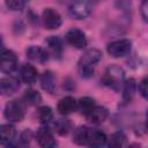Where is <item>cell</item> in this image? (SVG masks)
<instances>
[{"mask_svg": "<svg viewBox=\"0 0 148 148\" xmlns=\"http://www.w3.org/2000/svg\"><path fill=\"white\" fill-rule=\"evenodd\" d=\"M102 52L97 49H89L87 50L83 56L79 60V72L82 77H91L94 75V66L101 60Z\"/></svg>", "mask_w": 148, "mask_h": 148, "instance_id": "cell-2", "label": "cell"}, {"mask_svg": "<svg viewBox=\"0 0 148 148\" xmlns=\"http://www.w3.org/2000/svg\"><path fill=\"white\" fill-rule=\"evenodd\" d=\"M147 77H145L141 82H140V84H139V91H140V94L142 95V97L143 98H147V96H148V89H147Z\"/></svg>", "mask_w": 148, "mask_h": 148, "instance_id": "cell-26", "label": "cell"}, {"mask_svg": "<svg viewBox=\"0 0 148 148\" xmlns=\"http://www.w3.org/2000/svg\"><path fill=\"white\" fill-rule=\"evenodd\" d=\"M16 135V130L9 124L0 125V145L10 143Z\"/></svg>", "mask_w": 148, "mask_h": 148, "instance_id": "cell-16", "label": "cell"}, {"mask_svg": "<svg viewBox=\"0 0 148 148\" xmlns=\"http://www.w3.org/2000/svg\"><path fill=\"white\" fill-rule=\"evenodd\" d=\"M36 140L42 148H56L57 141L47 127H40L36 133Z\"/></svg>", "mask_w": 148, "mask_h": 148, "instance_id": "cell-9", "label": "cell"}, {"mask_svg": "<svg viewBox=\"0 0 148 148\" xmlns=\"http://www.w3.org/2000/svg\"><path fill=\"white\" fill-rule=\"evenodd\" d=\"M76 109H77V102L72 96H66L61 98L58 103V111L65 116L74 112Z\"/></svg>", "mask_w": 148, "mask_h": 148, "instance_id": "cell-14", "label": "cell"}, {"mask_svg": "<svg viewBox=\"0 0 148 148\" xmlns=\"http://www.w3.org/2000/svg\"><path fill=\"white\" fill-rule=\"evenodd\" d=\"M42 88L50 94H53L56 90V76L51 71H45L40 76Z\"/></svg>", "mask_w": 148, "mask_h": 148, "instance_id": "cell-15", "label": "cell"}, {"mask_svg": "<svg viewBox=\"0 0 148 148\" xmlns=\"http://www.w3.org/2000/svg\"><path fill=\"white\" fill-rule=\"evenodd\" d=\"M128 148H142V147H141L139 143H132V145H131Z\"/></svg>", "mask_w": 148, "mask_h": 148, "instance_id": "cell-28", "label": "cell"}, {"mask_svg": "<svg viewBox=\"0 0 148 148\" xmlns=\"http://www.w3.org/2000/svg\"><path fill=\"white\" fill-rule=\"evenodd\" d=\"M17 66V58L16 54L10 51L6 50L0 53V71L3 73H12Z\"/></svg>", "mask_w": 148, "mask_h": 148, "instance_id": "cell-8", "label": "cell"}, {"mask_svg": "<svg viewBox=\"0 0 148 148\" xmlns=\"http://www.w3.org/2000/svg\"><path fill=\"white\" fill-rule=\"evenodd\" d=\"M27 57L34 61L37 62H45L49 59V53L46 50H44L40 46H36V45H31L25 51Z\"/></svg>", "mask_w": 148, "mask_h": 148, "instance_id": "cell-12", "label": "cell"}, {"mask_svg": "<svg viewBox=\"0 0 148 148\" xmlns=\"http://www.w3.org/2000/svg\"><path fill=\"white\" fill-rule=\"evenodd\" d=\"M131 49H132V42L127 38H123L111 42L108 45V53L113 58H120L127 56L131 52Z\"/></svg>", "mask_w": 148, "mask_h": 148, "instance_id": "cell-5", "label": "cell"}, {"mask_svg": "<svg viewBox=\"0 0 148 148\" xmlns=\"http://www.w3.org/2000/svg\"><path fill=\"white\" fill-rule=\"evenodd\" d=\"M42 20H43V23H44V27L49 30H53V29H58L60 25H61V16L60 14L53 9V8H45L43 10V14H42Z\"/></svg>", "mask_w": 148, "mask_h": 148, "instance_id": "cell-7", "label": "cell"}, {"mask_svg": "<svg viewBox=\"0 0 148 148\" xmlns=\"http://www.w3.org/2000/svg\"><path fill=\"white\" fill-rule=\"evenodd\" d=\"M92 10V5L89 1H74L69 5L68 12L72 17L76 20H82L89 16Z\"/></svg>", "mask_w": 148, "mask_h": 148, "instance_id": "cell-6", "label": "cell"}, {"mask_svg": "<svg viewBox=\"0 0 148 148\" xmlns=\"http://www.w3.org/2000/svg\"><path fill=\"white\" fill-rule=\"evenodd\" d=\"M147 9H148V1H143L141 3V14L145 21L148 20V15H147Z\"/></svg>", "mask_w": 148, "mask_h": 148, "instance_id": "cell-27", "label": "cell"}, {"mask_svg": "<svg viewBox=\"0 0 148 148\" xmlns=\"http://www.w3.org/2000/svg\"><path fill=\"white\" fill-rule=\"evenodd\" d=\"M73 141L76 145L87 146L89 148H103L108 141V138L105 133L97 128L80 126L74 131Z\"/></svg>", "mask_w": 148, "mask_h": 148, "instance_id": "cell-1", "label": "cell"}, {"mask_svg": "<svg viewBox=\"0 0 148 148\" xmlns=\"http://www.w3.org/2000/svg\"><path fill=\"white\" fill-rule=\"evenodd\" d=\"M2 47H3V42H2V38L0 37V51H1Z\"/></svg>", "mask_w": 148, "mask_h": 148, "instance_id": "cell-29", "label": "cell"}, {"mask_svg": "<svg viewBox=\"0 0 148 148\" xmlns=\"http://www.w3.org/2000/svg\"><path fill=\"white\" fill-rule=\"evenodd\" d=\"M37 118L42 124H47L53 118V112L50 106H40L37 109Z\"/></svg>", "mask_w": 148, "mask_h": 148, "instance_id": "cell-24", "label": "cell"}, {"mask_svg": "<svg viewBox=\"0 0 148 148\" xmlns=\"http://www.w3.org/2000/svg\"><path fill=\"white\" fill-rule=\"evenodd\" d=\"M23 98H24V102L27 104H29V105H38L42 102L40 94L35 89H28L24 92Z\"/></svg>", "mask_w": 148, "mask_h": 148, "instance_id": "cell-23", "label": "cell"}, {"mask_svg": "<svg viewBox=\"0 0 148 148\" xmlns=\"http://www.w3.org/2000/svg\"><path fill=\"white\" fill-rule=\"evenodd\" d=\"M45 42H46L47 50H49L47 53H50L53 58L59 59L62 54V43L60 38L57 36H50Z\"/></svg>", "mask_w": 148, "mask_h": 148, "instance_id": "cell-13", "label": "cell"}, {"mask_svg": "<svg viewBox=\"0 0 148 148\" xmlns=\"http://www.w3.org/2000/svg\"><path fill=\"white\" fill-rule=\"evenodd\" d=\"M66 39L75 49H83L87 46V37L84 32L81 31L80 29L73 28L68 30L66 34Z\"/></svg>", "mask_w": 148, "mask_h": 148, "instance_id": "cell-10", "label": "cell"}, {"mask_svg": "<svg viewBox=\"0 0 148 148\" xmlns=\"http://www.w3.org/2000/svg\"><path fill=\"white\" fill-rule=\"evenodd\" d=\"M108 109H105L104 106H96L91 110V112L88 114V119L94 123V124H102L103 121H105V119L108 118Z\"/></svg>", "mask_w": 148, "mask_h": 148, "instance_id": "cell-17", "label": "cell"}, {"mask_svg": "<svg viewBox=\"0 0 148 148\" xmlns=\"http://www.w3.org/2000/svg\"><path fill=\"white\" fill-rule=\"evenodd\" d=\"M95 108V102L92 98L90 97H82L80 98V101L77 102V109L81 111V113L86 117H88V114L91 112V110Z\"/></svg>", "mask_w": 148, "mask_h": 148, "instance_id": "cell-21", "label": "cell"}, {"mask_svg": "<svg viewBox=\"0 0 148 148\" xmlns=\"http://www.w3.org/2000/svg\"><path fill=\"white\" fill-rule=\"evenodd\" d=\"M124 69L117 65H110L103 76V83L114 91H119L124 86Z\"/></svg>", "mask_w": 148, "mask_h": 148, "instance_id": "cell-3", "label": "cell"}, {"mask_svg": "<svg viewBox=\"0 0 148 148\" xmlns=\"http://www.w3.org/2000/svg\"><path fill=\"white\" fill-rule=\"evenodd\" d=\"M108 142V148H123L126 142V136L123 132H114L110 138Z\"/></svg>", "mask_w": 148, "mask_h": 148, "instance_id": "cell-19", "label": "cell"}, {"mask_svg": "<svg viewBox=\"0 0 148 148\" xmlns=\"http://www.w3.org/2000/svg\"><path fill=\"white\" fill-rule=\"evenodd\" d=\"M53 127L56 130V132L60 135H66L71 130H72V123L68 119L61 118V119H57L53 124Z\"/></svg>", "mask_w": 148, "mask_h": 148, "instance_id": "cell-22", "label": "cell"}, {"mask_svg": "<svg viewBox=\"0 0 148 148\" xmlns=\"http://www.w3.org/2000/svg\"><path fill=\"white\" fill-rule=\"evenodd\" d=\"M135 80L134 79H130L127 80L124 86H123V98H124V102H130L134 94H135Z\"/></svg>", "mask_w": 148, "mask_h": 148, "instance_id": "cell-20", "label": "cell"}, {"mask_svg": "<svg viewBox=\"0 0 148 148\" xmlns=\"http://www.w3.org/2000/svg\"><path fill=\"white\" fill-rule=\"evenodd\" d=\"M25 114V106L22 101L13 99L6 104L5 108V117L7 120L13 123H18L24 118Z\"/></svg>", "mask_w": 148, "mask_h": 148, "instance_id": "cell-4", "label": "cell"}, {"mask_svg": "<svg viewBox=\"0 0 148 148\" xmlns=\"http://www.w3.org/2000/svg\"><path fill=\"white\" fill-rule=\"evenodd\" d=\"M20 88V82L13 76H6L0 79V95L1 96H12Z\"/></svg>", "mask_w": 148, "mask_h": 148, "instance_id": "cell-11", "label": "cell"}, {"mask_svg": "<svg viewBox=\"0 0 148 148\" xmlns=\"http://www.w3.org/2000/svg\"><path fill=\"white\" fill-rule=\"evenodd\" d=\"M21 80L25 83H34L37 79V69L31 65H23L20 69Z\"/></svg>", "mask_w": 148, "mask_h": 148, "instance_id": "cell-18", "label": "cell"}, {"mask_svg": "<svg viewBox=\"0 0 148 148\" xmlns=\"http://www.w3.org/2000/svg\"><path fill=\"white\" fill-rule=\"evenodd\" d=\"M6 6L12 10H21L24 8L25 2L21 0H10V1H6Z\"/></svg>", "mask_w": 148, "mask_h": 148, "instance_id": "cell-25", "label": "cell"}]
</instances>
